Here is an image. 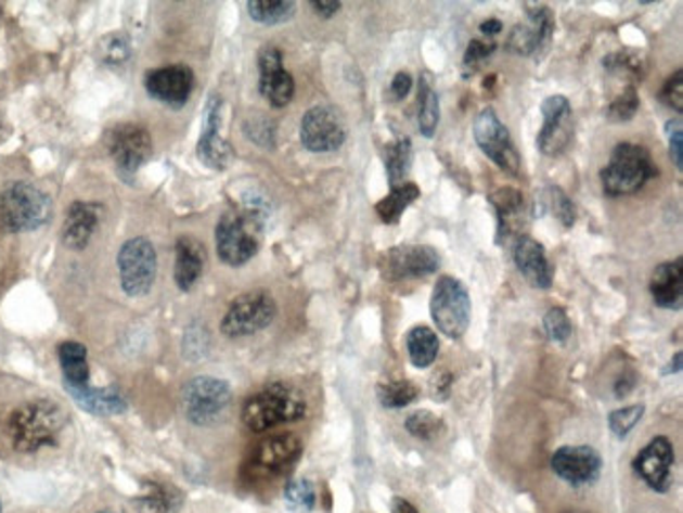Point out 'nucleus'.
Instances as JSON below:
<instances>
[{"instance_id":"30","label":"nucleus","mask_w":683,"mask_h":513,"mask_svg":"<svg viewBox=\"0 0 683 513\" xmlns=\"http://www.w3.org/2000/svg\"><path fill=\"white\" fill-rule=\"evenodd\" d=\"M407 349L414 369H429L440 354V342L429 326L421 324L410 329L407 335Z\"/></svg>"},{"instance_id":"46","label":"nucleus","mask_w":683,"mask_h":513,"mask_svg":"<svg viewBox=\"0 0 683 513\" xmlns=\"http://www.w3.org/2000/svg\"><path fill=\"white\" fill-rule=\"evenodd\" d=\"M244 133L248 138L253 139L257 145H273V129L272 123L266 120V118H255L253 123H244Z\"/></svg>"},{"instance_id":"41","label":"nucleus","mask_w":683,"mask_h":513,"mask_svg":"<svg viewBox=\"0 0 683 513\" xmlns=\"http://www.w3.org/2000/svg\"><path fill=\"white\" fill-rule=\"evenodd\" d=\"M549 201H551V208H553L555 217L562 221V226L572 228L577 221V206L570 201V196L562 188L551 185L549 188Z\"/></svg>"},{"instance_id":"35","label":"nucleus","mask_w":683,"mask_h":513,"mask_svg":"<svg viewBox=\"0 0 683 513\" xmlns=\"http://www.w3.org/2000/svg\"><path fill=\"white\" fill-rule=\"evenodd\" d=\"M141 513H175L181 505V495L167 486L152 484V490L136 501Z\"/></svg>"},{"instance_id":"22","label":"nucleus","mask_w":683,"mask_h":513,"mask_svg":"<svg viewBox=\"0 0 683 513\" xmlns=\"http://www.w3.org/2000/svg\"><path fill=\"white\" fill-rule=\"evenodd\" d=\"M513 261L519 274L534 288H551L553 268L546 257L545 246L530 236H519L513 244Z\"/></svg>"},{"instance_id":"6","label":"nucleus","mask_w":683,"mask_h":513,"mask_svg":"<svg viewBox=\"0 0 683 513\" xmlns=\"http://www.w3.org/2000/svg\"><path fill=\"white\" fill-rule=\"evenodd\" d=\"M429 311L442 335L448 339H461L472 322V297L465 284L454 275L438 278Z\"/></svg>"},{"instance_id":"28","label":"nucleus","mask_w":683,"mask_h":513,"mask_svg":"<svg viewBox=\"0 0 683 513\" xmlns=\"http://www.w3.org/2000/svg\"><path fill=\"white\" fill-rule=\"evenodd\" d=\"M60 367L66 387H85L89 385L91 369L87 360V347L78 342L60 343L57 347Z\"/></svg>"},{"instance_id":"31","label":"nucleus","mask_w":683,"mask_h":513,"mask_svg":"<svg viewBox=\"0 0 683 513\" xmlns=\"http://www.w3.org/2000/svg\"><path fill=\"white\" fill-rule=\"evenodd\" d=\"M421 196V190L416 183H400L396 188H391V192L376 203V213L381 217L383 223L387 226H396L400 221V217L404 215V210L412 203H416Z\"/></svg>"},{"instance_id":"3","label":"nucleus","mask_w":683,"mask_h":513,"mask_svg":"<svg viewBox=\"0 0 683 513\" xmlns=\"http://www.w3.org/2000/svg\"><path fill=\"white\" fill-rule=\"evenodd\" d=\"M308 412L306 398L291 385L273 383L253 394L242 407V423L255 432H268L278 425L295 423Z\"/></svg>"},{"instance_id":"1","label":"nucleus","mask_w":683,"mask_h":513,"mask_svg":"<svg viewBox=\"0 0 683 513\" xmlns=\"http://www.w3.org/2000/svg\"><path fill=\"white\" fill-rule=\"evenodd\" d=\"M66 411L51 400H30L9 414L4 432L13 450L33 454L44 446H55L64 425Z\"/></svg>"},{"instance_id":"37","label":"nucleus","mask_w":683,"mask_h":513,"mask_svg":"<svg viewBox=\"0 0 683 513\" xmlns=\"http://www.w3.org/2000/svg\"><path fill=\"white\" fill-rule=\"evenodd\" d=\"M407 429H409L410 436L425 440V443H431L444 432V421L440 416H436L434 412L416 411L407 419Z\"/></svg>"},{"instance_id":"5","label":"nucleus","mask_w":683,"mask_h":513,"mask_svg":"<svg viewBox=\"0 0 683 513\" xmlns=\"http://www.w3.org/2000/svg\"><path fill=\"white\" fill-rule=\"evenodd\" d=\"M51 198L26 181H15L0 190V230L9 234L33 232L51 217Z\"/></svg>"},{"instance_id":"50","label":"nucleus","mask_w":683,"mask_h":513,"mask_svg":"<svg viewBox=\"0 0 683 513\" xmlns=\"http://www.w3.org/2000/svg\"><path fill=\"white\" fill-rule=\"evenodd\" d=\"M391 513H418L416 512V508L409 503L407 499H402V497H396L394 499V503H391Z\"/></svg>"},{"instance_id":"45","label":"nucleus","mask_w":683,"mask_h":513,"mask_svg":"<svg viewBox=\"0 0 683 513\" xmlns=\"http://www.w3.org/2000/svg\"><path fill=\"white\" fill-rule=\"evenodd\" d=\"M660 100L667 103L669 107H673L675 112H682L683 110V72L678 69L662 87V93H660Z\"/></svg>"},{"instance_id":"17","label":"nucleus","mask_w":683,"mask_h":513,"mask_svg":"<svg viewBox=\"0 0 683 513\" xmlns=\"http://www.w3.org/2000/svg\"><path fill=\"white\" fill-rule=\"evenodd\" d=\"M194 72L183 64L152 69L143 80V87L152 100L171 107H183L194 91Z\"/></svg>"},{"instance_id":"18","label":"nucleus","mask_w":683,"mask_h":513,"mask_svg":"<svg viewBox=\"0 0 683 513\" xmlns=\"http://www.w3.org/2000/svg\"><path fill=\"white\" fill-rule=\"evenodd\" d=\"M551 467L557 478L572 486L593 484L602 474V457L591 446H562L551 459Z\"/></svg>"},{"instance_id":"33","label":"nucleus","mask_w":683,"mask_h":513,"mask_svg":"<svg viewBox=\"0 0 683 513\" xmlns=\"http://www.w3.org/2000/svg\"><path fill=\"white\" fill-rule=\"evenodd\" d=\"M410 161H412V145L409 138H398L385 148V169L389 175L391 188L404 183V177L410 171Z\"/></svg>"},{"instance_id":"27","label":"nucleus","mask_w":683,"mask_h":513,"mask_svg":"<svg viewBox=\"0 0 683 513\" xmlns=\"http://www.w3.org/2000/svg\"><path fill=\"white\" fill-rule=\"evenodd\" d=\"M100 226V206L91 203H74L69 206L62 240L69 248H85Z\"/></svg>"},{"instance_id":"13","label":"nucleus","mask_w":683,"mask_h":513,"mask_svg":"<svg viewBox=\"0 0 683 513\" xmlns=\"http://www.w3.org/2000/svg\"><path fill=\"white\" fill-rule=\"evenodd\" d=\"M304 445L293 434L272 436L253 450L248 459V472L253 478H275L286 474L301 457Z\"/></svg>"},{"instance_id":"25","label":"nucleus","mask_w":683,"mask_h":513,"mask_svg":"<svg viewBox=\"0 0 683 513\" xmlns=\"http://www.w3.org/2000/svg\"><path fill=\"white\" fill-rule=\"evenodd\" d=\"M206 253L201 240L181 236L175 244V284L188 293L196 286L205 270Z\"/></svg>"},{"instance_id":"23","label":"nucleus","mask_w":683,"mask_h":513,"mask_svg":"<svg viewBox=\"0 0 683 513\" xmlns=\"http://www.w3.org/2000/svg\"><path fill=\"white\" fill-rule=\"evenodd\" d=\"M490 205L497 210V244L503 246L512 239H519V228L524 223V196L515 188H499L490 194Z\"/></svg>"},{"instance_id":"20","label":"nucleus","mask_w":683,"mask_h":513,"mask_svg":"<svg viewBox=\"0 0 683 513\" xmlns=\"http://www.w3.org/2000/svg\"><path fill=\"white\" fill-rule=\"evenodd\" d=\"M259 91L273 107H286L295 95V80L284 68L282 51L266 47L259 53Z\"/></svg>"},{"instance_id":"14","label":"nucleus","mask_w":683,"mask_h":513,"mask_svg":"<svg viewBox=\"0 0 683 513\" xmlns=\"http://www.w3.org/2000/svg\"><path fill=\"white\" fill-rule=\"evenodd\" d=\"M107 150L118 172L129 179L147 163L152 154V139L139 125H118L109 131Z\"/></svg>"},{"instance_id":"11","label":"nucleus","mask_w":683,"mask_h":513,"mask_svg":"<svg viewBox=\"0 0 683 513\" xmlns=\"http://www.w3.org/2000/svg\"><path fill=\"white\" fill-rule=\"evenodd\" d=\"M378 270L389 282L425 278L440 270V253L425 244H400L381 255Z\"/></svg>"},{"instance_id":"36","label":"nucleus","mask_w":683,"mask_h":513,"mask_svg":"<svg viewBox=\"0 0 683 513\" xmlns=\"http://www.w3.org/2000/svg\"><path fill=\"white\" fill-rule=\"evenodd\" d=\"M284 501L293 512H311L315 508V488L309 479H291L284 488Z\"/></svg>"},{"instance_id":"34","label":"nucleus","mask_w":683,"mask_h":513,"mask_svg":"<svg viewBox=\"0 0 683 513\" xmlns=\"http://www.w3.org/2000/svg\"><path fill=\"white\" fill-rule=\"evenodd\" d=\"M381 407L385 409H404L418 398V387L410 381H387L376 387Z\"/></svg>"},{"instance_id":"29","label":"nucleus","mask_w":683,"mask_h":513,"mask_svg":"<svg viewBox=\"0 0 683 513\" xmlns=\"http://www.w3.org/2000/svg\"><path fill=\"white\" fill-rule=\"evenodd\" d=\"M416 120H418V131L423 138L431 139L436 136L438 125H440V100H438V93L434 89L429 74H423L418 80Z\"/></svg>"},{"instance_id":"2","label":"nucleus","mask_w":683,"mask_h":513,"mask_svg":"<svg viewBox=\"0 0 683 513\" xmlns=\"http://www.w3.org/2000/svg\"><path fill=\"white\" fill-rule=\"evenodd\" d=\"M263 217L266 210L261 205H246L239 210L223 213L215 230V242L217 255L225 266L240 268L259 253Z\"/></svg>"},{"instance_id":"16","label":"nucleus","mask_w":683,"mask_h":513,"mask_svg":"<svg viewBox=\"0 0 683 513\" xmlns=\"http://www.w3.org/2000/svg\"><path fill=\"white\" fill-rule=\"evenodd\" d=\"M675 450L669 438L658 436L633 459V470L656 492H667L673 484Z\"/></svg>"},{"instance_id":"48","label":"nucleus","mask_w":683,"mask_h":513,"mask_svg":"<svg viewBox=\"0 0 683 513\" xmlns=\"http://www.w3.org/2000/svg\"><path fill=\"white\" fill-rule=\"evenodd\" d=\"M309 4H311L313 11H315L320 17H324V20L333 17V15L339 13V9H342V2H337V0H333V2H326V0H311Z\"/></svg>"},{"instance_id":"26","label":"nucleus","mask_w":683,"mask_h":513,"mask_svg":"<svg viewBox=\"0 0 683 513\" xmlns=\"http://www.w3.org/2000/svg\"><path fill=\"white\" fill-rule=\"evenodd\" d=\"M72 400L91 414H100V416H112V414H123L129 409V400L125 398V394L109 385V387H66Z\"/></svg>"},{"instance_id":"42","label":"nucleus","mask_w":683,"mask_h":513,"mask_svg":"<svg viewBox=\"0 0 683 513\" xmlns=\"http://www.w3.org/2000/svg\"><path fill=\"white\" fill-rule=\"evenodd\" d=\"M129 42L123 36H107L102 42V62L107 66H118L129 60Z\"/></svg>"},{"instance_id":"10","label":"nucleus","mask_w":683,"mask_h":513,"mask_svg":"<svg viewBox=\"0 0 683 513\" xmlns=\"http://www.w3.org/2000/svg\"><path fill=\"white\" fill-rule=\"evenodd\" d=\"M156 248L147 239L127 240L118 253V272L123 291L131 297H143L156 280Z\"/></svg>"},{"instance_id":"54","label":"nucleus","mask_w":683,"mask_h":513,"mask_svg":"<svg viewBox=\"0 0 683 513\" xmlns=\"http://www.w3.org/2000/svg\"><path fill=\"white\" fill-rule=\"evenodd\" d=\"M0 513H2V505H0Z\"/></svg>"},{"instance_id":"7","label":"nucleus","mask_w":683,"mask_h":513,"mask_svg":"<svg viewBox=\"0 0 683 513\" xmlns=\"http://www.w3.org/2000/svg\"><path fill=\"white\" fill-rule=\"evenodd\" d=\"M232 405V387L217 376H194L181 389V411L196 427L217 423Z\"/></svg>"},{"instance_id":"52","label":"nucleus","mask_w":683,"mask_h":513,"mask_svg":"<svg viewBox=\"0 0 683 513\" xmlns=\"http://www.w3.org/2000/svg\"><path fill=\"white\" fill-rule=\"evenodd\" d=\"M682 369V354H675V364L671 362V367L665 371V375H669V373H673V371H680Z\"/></svg>"},{"instance_id":"47","label":"nucleus","mask_w":683,"mask_h":513,"mask_svg":"<svg viewBox=\"0 0 683 513\" xmlns=\"http://www.w3.org/2000/svg\"><path fill=\"white\" fill-rule=\"evenodd\" d=\"M410 89H412V76H410L409 72H398L394 76V80H391V87H389L391 100H396V102L404 100L409 95Z\"/></svg>"},{"instance_id":"40","label":"nucleus","mask_w":683,"mask_h":513,"mask_svg":"<svg viewBox=\"0 0 683 513\" xmlns=\"http://www.w3.org/2000/svg\"><path fill=\"white\" fill-rule=\"evenodd\" d=\"M637 110H640L637 91H635V87H627L624 93H620L615 102L610 103L608 118L613 123H627V120H631L637 114Z\"/></svg>"},{"instance_id":"24","label":"nucleus","mask_w":683,"mask_h":513,"mask_svg":"<svg viewBox=\"0 0 683 513\" xmlns=\"http://www.w3.org/2000/svg\"><path fill=\"white\" fill-rule=\"evenodd\" d=\"M649 293L658 308L680 311L683 306V259L660 264L652 280H649Z\"/></svg>"},{"instance_id":"21","label":"nucleus","mask_w":683,"mask_h":513,"mask_svg":"<svg viewBox=\"0 0 683 513\" xmlns=\"http://www.w3.org/2000/svg\"><path fill=\"white\" fill-rule=\"evenodd\" d=\"M219 125H221V100L210 98V102L206 105L205 131L201 136L196 152L208 169L225 171L234 161V148L230 145L228 139L221 138Z\"/></svg>"},{"instance_id":"39","label":"nucleus","mask_w":683,"mask_h":513,"mask_svg":"<svg viewBox=\"0 0 683 513\" xmlns=\"http://www.w3.org/2000/svg\"><path fill=\"white\" fill-rule=\"evenodd\" d=\"M543 329H545L546 339L559 343V345L568 343V339L572 337V322L568 320L566 311L562 308H551L546 311Z\"/></svg>"},{"instance_id":"51","label":"nucleus","mask_w":683,"mask_h":513,"mask_svg":"<svg viewBox=\"0 0 683 513\" xmlns=\"http://www.w3.org/2000/svg\"><path fill=\"white\" fill-rule=\"evenodd\" d=\"M503 30V24L499 22V20H486L484 24H481V33L488 36L499 35Z\"/></svg>"},{"instance_id":"8","label":"nucleus","mask_w":683,"mask_h":513,"mask_svg":"<svg viewBox=\"0 0 683 513\" xmlns=\"http://www.w3.org/2000/svg\"><path fill=\"white\" fill-rule=\"evenodd\" d=\"M278 313V306L268 291H250L240 295L221 320V333L230 339H244L266 331Z\"/></svg>"},{"instance_id":"4","label":"nucleus","mask_w":683,"mask_h":513,"mask_svg":"<svg viewBox=\"0 0 683 513\" xmlns=\"http://www.w3.org/2000/svg\"><path fill=\"white\" fill-rule=\"evenodd\" d=\"M658 175L648 150L637 143H618L608 165L602 169V190L606 196H631Z\"/></svg>"},{"instance_id":"49","label":"nucleus","mask_w":683,"mask_h":513,"mask_svg":"<svg viewBox=\"0 0 683 513\" xmlns=\"http://www.w3.org/2000/svg\"><path fill=\"white\" fill-rule=\"evenodd\" d=\"M635 387V379L633 376H620V381L616 383V398H624L631 389Z\"/></svg>"},{"instance_id":"38","label":"nucleus","mask_w":683,"mask_h":513,"mask_svg":"<svg viewBox=\"0 0 683 513\" xmlns=\"http://www.w3.org/2000/svg\"><path fill=\"white\" fill-rule=\"evenodd\" d=\"M644 412H646L644 405H633V407H624V409L610 412L608 425H610L616 438H620V440L627 438L635 429V425L642 421Z\"/></svg>"},{"instance_id":"32","label":"nucleus","mask_w":683,"mask_h":513,"mask_svg":"<svg viewBox=\"0 0 683 513\" xmlns=\"http://www.w3.org/2000/svg\"><path fill=\"white\" fill-rule=\"evenodd\" d=\"M246 9L253 22L263 26H278L295 15L297 4L291 0H250Z\"/></svg>"},{"instance_id":"44","label":"nucleus","mask_w":683,"mask_h":513,"mask_svg":"<svg viewBox=\"0 0 683 513\" xmlns=\"http://www.w3.org/2000/svg\"><path fill=\"white\" fill-rule=\"evenodd\" d=\"M497 51V42L492 40H472L467 51H465V57H463V66L465 68L476 69L484 60H488L492 53Z\"/></svg>"},{"instance_id":"9","label":"nucleus","mask_w":683,"mask_h":513,"mask_svg":"<svg viewBox=\"0 0 683 513\" xmlns=\"http://www.w3.org/2000/svg\"><path fill=\"white\" fill-rule=\"evenodd\" d=\"M474 138L479 150L501 169L510 172L512 177L519 175L521 158L513 143L510 129L503 125V120L497 116L492 107H484L476 116L474 123Z\"/></svg>"},{"instance_id":"19","label":"nucleus","mask_w":683,"mask_h":513,"mask_svg":"<svg viewBox=\"0 0 683 513\" xmlns=\"http://www.w3.org/2000/svg\"><path fill=\"white\" fill-rule=\"evenodd\" d=\"M555 30L553 11L545 4H526V24L513 28L507 49L517 55H539Z\"/></svg>"},{"instance_id":"15","label":"nucleus","mask_w":683,"mask_h":513,"mask_svg":"<svg viewBox=\"0 0 683 513\" xmlns=\"http://www.w3.org/2000/svg\"><path fill=\"white\" fill-rule=\"evenodd\" d=\"M543 127L539 131L537 145L545 156H559L572 139V105L564 95H551L541 103Z\"/></svg>"},{"instance_id":"53","label":"nucleus","mask_w":683,"mask_h":513,"mask_svg":"<svg viewBox=\"0 0 683 513\" xmlns=\"http://www.w3.org/2000/svg\"><path fill=\"white\" fill-rule=\"evenodd\" d=\"M98 513H116V512H109V510H103V512H98Z\"/></svg>"},{"instance_id":"43","label":"nucleus","mask_w":683,"mask_h":513,"mask_svg":"<svg viewBox=\"0 0 683 513\" xmlns=\"http://www.w3.org/2000/svg\"><path fill=\"white\" fill-rule=\"evenodd\" d=\"M667 138H669V154L675 163L678 171L683 169V127L682 118H673L667 123Z\"/></svg>"},{"instance_id":"12","label":"nucleus","mask_w":683,"mask_h":513,"mask_svg":"<svg viewBox=\"0 0 683 513\" xmlns=\"http://www.w3.org/2000/svg\"><path fill=\"white\" fill-rule=\"evenodd\" d=\"M301 143L309 152L328 154L337 152L347 139V127L342 114L328 105H313L301 118Z\"/></svg>"}]
</instances>
